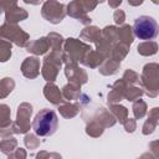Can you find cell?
<instances>
[{
	"mask_svg": "<svg viewBox=\"0 0 159 159\" xmlns=\"http://www.w3.org/2000/svg\"><path fill=\"white\" fill-rule=\"evenodd\" d=\"M63 50L65 51L62 53V62H65L66 65H71V63L81 62L92 48L89 45L83 43L82 41H80L77 39L71 37L65 41Z\"/></svg>",
	"mask_w": 159,
	"mask_h": 159,
	"instance_id": "7a4b0ae2",
	"label": "cell"
},
{
	"mask_svg": "<svg viewBox=\"0 0 159 159\" xmlns=\"http://www.w3.org/2000/svg\"><path fill=\"white\" fill-rule=\"evenodd\" d=\"M158 118H159V109L155 107L149 112V117L145 120L144 125H143V134H152L154 132V129L158 125Z\"/></svg>",
	"mask_w": 159,
	"mask_h": 159,
	"instance_id": "2e32d148",
	"label": "cell"
},
{
	"mask_svg": "<svg viewBox=\"0 0 159 159\" xmlns=\"http://www.w3.org/2000/svg\"><path fill=\"white\" fill-rule=\"evenodd\" d=\"M143 89L149 97H157L159 92V66L158 63H148L143 68L139 78Z\"/></svg>",
	"mask_w": 159,
	"mask_h": 159,
	"instance_id": "3957f363",
	"label": "cell"
},
{
	"mask_svg": "<svg viewBox=\"0 0 159 159\" xmlns=\"http://www.w3.org/2000/svg\"><path fill=\"white\" fill-rule=\"evenodd\" d=\"M0 39L9 42H14L20 47H25L29 42V34H26L16 24L5 22L0 26Z\"/></svg>",
	"mask_w": 159,
	"mask_h": 159,
	"instance_id": "5b68a950",
	"label": "cell"
},
{
	"mask_svg": "<svg viewBox=\"0 0 159 159\" xmlns=\"http://www.w3.org/2000/svg\"><path fill=\"white\" fill-rule=\"evenodd\" d=\"M113 17H114V21H116L117 25H122L124 22V20H125V14H124L123 10L117 9L114 11V14H113Z\"/></svg>",
	"mask_w": 159,
	"mask_h": 159,
	"instance_id": "8d00e7d4",
	"label": "cell"
},
{
	"mask_svg": "<svg viewBox=\"0 0 159 159\" xmlns=\"http://www.w3.org/2000/svg\"><path fill=\"white\" fill-rule=\"evenodd\" d=\"M80 4L83 7V10L88 12V11H92L98 5V1H80Z\"/></svg>",
	"mask_w": 159,
	"mask_h": 159,
	"instance_id": "ab89813d",
	"label": "cell"
},
{
	"mask_svg": "<svg viewBox=\"0 0 159 159\" xmlns=\"http://www.w3.org/2000/svg\"><path fill=\"white\" fill-rule=\"evenodd\" d=\"M132 30L139 40H153L158 35V24L150 16H139L134 20Z\"/></svg>",
	"mask_w": 159,
	"mask_h": 159,
	"instance_id": "277c9868",
	"label": "cell"
},
{
	"mask_svg": "<svg viewBox=\"0 0 159 159\" xmlns=\"http://www.w3.org/2000/svg\"><path fill=\"white\" fill-rule=\"evenodd\" d=\"M47 40H48L50 48L52 50V52H60L61 51V47H62V43H63V39H62V36L60 34L50 32L47 35Z\"/></svg>",
	"mask_w": 159,
	"mask_h": 159,
	"instance_id": "484cf974",
	"label": "cell"
},
{
	"mask_svg": "<svg viewBox=\"0 0 159 159\" xmlns=\"http://www.w3.org/2000/svg\"><path fill=\"white\" fill-rule=\"evenodd\" d=\"M43 96L46 97V99H47L48 102H51V103L55 104V106H60L61 103L65 102L60 88H58L55 83H52V82H48V83L43 87Z\"/></svg>",
	"mask_w": 159,
	"mask_h": 159,
	"instance_id": "4fadbf2b",
	"label": "cell"
},
{
	"mask_svg": "<svg viewBox=\"0 0 159 159\" xmlns=\"http://www.w3.org/2000/svg\"><path fill=\"white\" fill-rule=\"evenodd\" d=\"M158 51V45L155 41H145L138 45V53L142 56H152L157 53Z\"/></svg>",
	"mask_w": 159,
	"mask_h": 159,
	"instance_id": "7402d4cb",
	"label": "cell"
},
{
	"mask_svg": "<svg viewBox=\"0 0 159 159\" xmlns=\"http://www.w3.org/2000/svg\"><path fill=\"white\" fill-rule=\"evenodd\" d=\"M139 159H157V158H155V157H153L150 153H144Z\"/></svg>",
	"mask_w": 159,
	"mask_h": 159,
	"instance_id": "7bdbcfd3",
	"label": "cell"
},
{
	"mask_svg": "<svg viewBox=\"0 0 159 159\" xmlns=\"http://www.w3.org/2000/svg\"><path fill=\"white\" fill-rule=\"evenodd\" d=\"M86 133L91 137H99L103 133V127L101 124H98L97 122H91L86 127Z\"/></svg>",
	"mask_w": 159,
	"mask_h": 159,
	"instance_id": "1f68e13d",
	"label": "cell"
},
{
	"mask_svg": "<svg viewBox=\"0 0 159 159\" xmlns=\"http://www.w3.org/2000/svg\"><path fill=\"white\" fill-rule=\"evenodd\" d=\"M62 66V53L61 52H51L43 58V66H42V76L46 81L53 82L60 72V68Z\"/></svg>",
	"mask_w": 159,
	"mask_h": 159,
	"instance_id": "8992f818",
	"label": "cell"
},
{
	"mask_svg": "<svg viewBox=\"0 0 159 159\" xmlns=\"http://www.w3.org/2000/svg\"><path fill=\"white\" fill-rule=\"evenodd\" d=\"M133 113H134L135 119L143 118L147 113V103L143 99H137L133 103Z\"/></svg>",
	"mask_w": 159,
	"mask_h": 159,
	"instance_id": "f546056e",
	"label": "cell"
},
{
	"mask_svg": "<svg viewBox=\"0 0 159 159\" xmlns=\"http://www.w3.org/2000/svg\"><path fill=\"white\" fill-rule=\"evenodd\" d=\"M80 36L83 40H87L89 42L97 43V41L101 39V30L98 27H96V26H89V27H86L84 30H82Z\"/></svg>",
	"mask_w": 159,
	"mask_h": 159,
	"instance_id": "ffe728a7",
	"label": "cell"
},
{
	"mask_svg": "<svg viewBox=\"0 0 159 159\" xmlns=\"http://www.w3.org/2000/svg\"><path fill=\"white\" fill-rule=\"evenodd\" d=\"M108 4H109V6H112V7H114V9H116L117 6H119V5L122 4V1H120V0H118V1H114V2H113V1H109Z\"/></svg>",
	"mask_w": 159,
	"mask_h": 159,
	"instance_id": "ee69618b",
	"label": "cell"
},
{
	"mask_svg": "<svg viewBox=\"0 0 159 159\" xmlns=\"http://www.w3.org/2000/svg\"><path fill=\"white\" fill-rule=\"evenodd\" d=\"M119 62H117V61H113V60H107V61H104L102 65H101V67H99V73H102V75H104V76H109V75H114L117 71H118V68H119Z\"/></svg>",
	"mask_w": 159,
	"mask_h": 159,
	"instance_id": "cb8c5ba5",
	"label": "cell"
},
{
	"mask_svg": "<svg viewBox=\"0 0 159 159\" xmlns=\"http://www.w3.org/2000/svg\"><path fill=\"white\" fill-rule=\"evenodd\" d=\"M26 51L30 52V53H34V55H43L48 48H50V43H48V40L47 37H40L30 43H27L26 46Z\"/></svg>",
	"mask_w": 159,
	"mask_h": 159,
	"instance_id": "5bb4252c",
	"label": "cell"
},
{
	"mask_svg": "<svg viewBox=\"0 0 159 159\" xmlns=\"http://www.w3.org/2000/svg\"><path fill=\"white\" fill-rule=\"evenodd\" d=\"M21 72L27 78H35L40 73V60L37 57H27L21 65Z\"/></svg>",
	"mask_w": 159,
	"mask_h": 159,
	"instance_id": "8fae6325",
	"label": "cell"
},
{
	"mask_svg": "<svg viewBox=\"0 0 159 159\" xmlns=\"http://www.w3.org/2000/svg\"><path fill=\"white\" fill-rule=\"evenodd\" d=\"M9 159H26V150L22 148H19L9 155Z\"/></svg>",
	"mask_w": 159,
	"mask_h": 159,
	"instance_id": "d590c367",
	"label": "cell"
},
{
	"mask_svg": "<svg viewBox=\"0 0 159 159\" xmlns=\"http://www.w3.org/2000/svg\"><path fill=\"white\" fill-rule=\"evenodd\" d=\"M129 2V5H140L143 1H128Z\"/></svg>",
	"mask_w": 159,
	"mask_h": 159,
	"instance_id": "f6af8a7d",
	"label": "cell"
},
{
	"mask_svg": "<svg viewBox=\"0 0 159 159\" xmlns=\"http://www.w3.org/2000/svg\"><path fill=\"white\" fill-rule=\"evenodd\" d=\"M58 111L62 117L65 118H72L80 112V104L78 103H66L61 104L58 107Z\"/></svg>",
	"mask_w": 159,
	"mask_h": 159,
	"instance_id": "44dd1931",
	"label": "cell"
},
{
	"mask_svg": "<svg viewBox=\"0 0 159 159\" xmlns=\"http://www.w3.org/2000/svg\"><path fill=\"white\" fill-rule=\"evenodd\" d=\"M16 145H17V140L14 139V138H5L0 142V150L6 154V155H10L15 149H16Z\"/></svg>",
	"mask_w": 159,
	"mask_h": 159,
	"instance_id": "f1b7e54d",
	"label": "cell"
},
{
	"mask_svg": "<svg viewBox=\"0 0 159 159\" xmlns=\"http://www.w3.org/2000/svg\"><path fill=\"white\" fill-rule=\"evenodd\" d=\"M122 80L128 83V84H134V83H138L139 82V75L137 72H134L133 70H127L122 77Z\"/></svg>",
	"mask_w": 159,
	"mask_h": 159,
	"instance_id": "d6a6232c",
	"label": "cell"
},
{
	"mask_svg": "<svg viewBox=\"0 0 159 159\" xmlns=\"http://www.w3.org/2000/svg\"><path fill=\"white\" fill-rule=\"evenodd\" d=\"M42 16L51 24H58L63 20V17L66 16V10H65V5L62 2L58 1H46L42 5V10H41Z\"/></svg>",
	"mask_w": 159,
	"mask_h": 159,
	"instance_id": "52a82bcc",
	"label": "cell"
},
{
	"mask_svg": "<svg viewBox=\"0 0 159 159\" xmlns=\"http://www.w3.org/2000/svg\"><path fill=\"white\" fill-rule=\"evenodd\" d=\"M133 40H134V35L129 25H123L122 27L118 29V42H122L129 46L133 42Z\"/></svg>",
	"mask_w": 159,
	"mask_h": 159,
	"instance_id": "d6986e66",
	"label": "cell"
},
{
	"mask_svg": "<svg viewBox=\"0 0 159 159\" xmlns=\"http://www.w3.org/2000/svg\"><path fill=\"white\" fill-rule=\"evenodd\" d=\"M9 2H10V1H0V14H1L2 11H5V10H6V7H7Z\"/></svg>",
	"mask_w": 159,
	"mask_h": 159,
	"instance_id": "60d3db41",
	"label": "cell"
},
{
	"mask_svg": "<svg viewBox=\"0 0 159 159\" xmlns=\"http://www.w3.org/2000/svg\"><path fill=\"white\" fill-rule=\"evenodd\" d=\"M67 14L75 19H77L78 21H81L83 25H89L91 24V19L86 15L87 12L83 10V7L80 4V0H75L71 1L67 5Z\"/></svg>",
	"mask_w": 159,
	"mask_h": 159,
	"instance_id": "7c38bea8",
	"label": "cell"
},
{
	"mask_svg": "<svg viewBox=\"0 0 159 159\" xmlns=\"http://www.w3.org/2000/svg\"><path fill=\"white\" fill-rule=\"evenodd\" d=\"M47 159H62V158L57 153H48V158Z\"/></svg>",
	"mask_w": 159,
	"mask_h": 159,
	"instance_id": "b9f144b4",
	"label": "cell"
},
{
	"mask_svg": "<svg viewBox=\"0 0 159 159\" xmlns=\"http://www.w3.org/2000/svg\"><path fill=\"white\" fill-rule=\"evenodd\" d=\"M27 11L17 5L16 1H10L5 10V20L7 24H16L27 17Z\"/></svg>",
	"mask_w": 159,
	"mask_h": 159,
	"instance_id": "9c48e42d",
	"label": "cell"
},
{
	"mask_svg": "<svg viewBox=\"0 0 159 159\" xmlns=\"http://www.w3.org/2000/svg\"><path fill=\"white\" fill-rule=\"evenodd\" d=\"M123 125H124V129H125L127 132H129V133L134 132V130H135V128H137L135 119H132V118H128V119L123 123Z\"/></svg>",
	"mask_w": 159,
	"mask_h": 159,
	"instance_id": "f35d334b",
	"label": "cell"
},
{
	"mask_svg": "<svg viewBox=\"0 0 159 159\" xmlns=\"http://www.w3.org/2000/svg\"><path fill=\"white\" fill-rule=\"evenodd\" d=\"M81 86H78V84H75V83H68V84H66L63 88H62V97H63V99H68V101H71V99H78L80 98V96H81Z\"/></svg>",
	"mask_w": 159,
	"mask_h": 159,
	"instance_id": "ac0fdd59",
	"label": "cell"
},
{
	"mask_svg": "<svg viewBox=\"0 0 159 159\" xmlns=\"http://www.w3.org/2000/svg\"><path fill=\"white\" fill-rule=\"evenodd\" d=\"M128 51H129V46L128 45L122 43V42H118V43H116L112 47V51H111L109 57H111V60L117 61V62L120 63V61L127 56Z\"/></svg>",
	"mask_w": 159,
	"mask_h": 159,
	"instance_id": "e0dca14e",
	"label": "cell"
},
{
	"mask_svg": "<svg viewBox=\"0 0 159 159\" xmlns=\"http://www.w3.org/2000/svg\"><path fill=\"white\" fill-rule=\"evenodd\" d=\"M57 123H58V119H57L56 113L51 109L45 108L36 114L34 123H32V128L37 135L48 137L56 132Z\"/></svg>",
	"mask_w": 159,
	"mask_h": 159,
	"instance_id": "6da1fadb",
	"label": "cell"
},
{
	"mask_svg": "<svg viewBox=\"0 0 159 159\" xmlns=\"http://www.w3.org/2000/svg\"><path fill=\"white\" fill-rule=\"evenodd\" d=\"M25 145L29 149H36L40 145V140L37 139V137L35 134H26L25 135Z\"/></svg>",
	"mask_w": 159,
	"mask_h": 159,
	"instance_id": "836d02e7",
	"label": "cell"
},
{
	"mask_svg": "<svg viewBox=\"0 0 159 159\" xmlns=\"http://www.w3.org/2000/svg\"><path fill=\"white\" fill-rule=\"evenodd\" d=\"M10 116H11L10 107L6 104H0V129L9 127L12 123Z\"/></svg>",
	"mask_w": 159,
	"mask_h": 159,
	"instance_id": "83f0119b",
	"label": "cell"
},
{
	"mask_svg": "<svg viewBox=\"0 0 159 159\" xmlns=\"http://www.w3.org/2000/svg\"><path fill=\"white\" fill-rule=\"evenodd\" d=\"M65 75L66 77L68 78V81L71 83H75V84H83L87 82L88 77H87V73L84 70L80 68L77 66V63H71V65H66V68H65Z\"/></svg>",
	"mask_w": 159,
	"mask_h": 159,
	"instance_id": "30bf717a",
	"label": "cell"
},
{
	"mask_svg": "<svg viewBox=\"0 0 159 159\" xmlns=\"http://www.w3.org/2000/svg\"><path fill=\"white\" fill-rule=\"evenodd\" d=\"M32 113V107L29 103H21L17 108L16 122L14 123L15 133H26L30 129V117Z\"/></svg>",
	"mask_w": 159,
	"mask_h": 159,
	"instance_id": "ba28073f",
	"label": "cell"
},
{
	"mask_svg": "<svg viewBox=\"0 0 159 159\" xmlns=\"http://www.w3.org/2000/svg\"><path fill=\"white\" fill-rule=\"evenodd\" d=\"M11 56V42L0 39V62H6Z\"/></svg>",
	"mask_w": 159,
	"mask_h": 159,
	"instance_id": "4dcf8cb0",
	"label": "cell"
},
{
	"mask_svg": "<svg viewBox=\"0 0 159 159\" xmlns=\"http://www.w3.org/2000/svg\"><path fill=\"white\" fill-rule=\"evenodd\" d=\"M15 133V129H14V123H11L9 127H5V128H1L0 129V137L1 138H10L11 134Z\"/></svg>",
	"mask_w": 159,
	"mask_h": 159,
	"instance_id": "74e56055",
	"label": "cell"
},
{
	"mask_svg": "<svg viewBox=\"0 0 159 159\" xmlns=\"http://www.w3.org/2000/svg\"><path fill=\"white\" fill-rule=\"evenodd\" d=\"M104 60H106V56L104 55H102L101 52H98V51H89L86 56H84V58L81 61L84 66H87V67H89V68H96V67H99L103 62H104Z\"/></svg>",
	"mask_w": 159,
	"mask_h": 159,
	"instance_id": "9a60e30c",
	"label": "cell"
},
{
	"mask_svg": "<svg viewBox=\"0 0 159 159\" xmlns=\"http://www.w3.org/2000/svg\"><path fill=\"white\" fill-rule=\"evenodd\" d=\"M123 99V97L119 94V92L118 91H116L114 88H112V91L108 93V103L109 104H114V103H117V102H119V101H122Z\"/></svg>",
	"mask_w": 159,
	"mask_h": 159,
	"instance_id": "e575fe53",
	"label": "cell"
},
{
	"mask_svg": "<svg viewBox=\"0 0 159 159\" xmlns=\"http://www.w3.org/2000/svg\"><path fill=\"white\" fill-rule=\"evenodd\" d=\"M101 109H102V111L99 112V114H98L96 122H97L98 124H101L103 128L114 125V123H116V118L112 116V113L108 112V111H106V109H103V108H101Z\"/></svg>",
	"mask_w": 159,
	"mask_h": 159,
	"instance_id": "603a6c76",
	"label": "cell"
},
{
	"mask_svg": "<svg viewBox=\"0 0 159 159\" xmlns=\"http://www.w3.org/2000/svg\"><path fill=\"white\" fill-rule=\"evenodd\" d=\"M15 87V82L10 77H5L0 81V98L7 97Z\"/></svg>",
	"mask_w": 159,
	"mask_h": 159,
	"instance_id": "4316f807",
	"label": "cell"
},
{
	"mask_svg": "<svg viewBox=\"0 0 159 159\" xmlns=\"http://www.w3.org/2000/svg\"><path fill=\"white\" fill-rule=\"evenodd\" d=\"M111 113L112 116L118 119L122 124L128 119V109L119 104H111Z\"/></svg>",
	"mask_w": 159,
	"mask_h": 159,
	"instance_id": "d4e9b609",
	"label": "cell"
}]
</instances>
